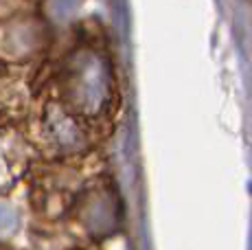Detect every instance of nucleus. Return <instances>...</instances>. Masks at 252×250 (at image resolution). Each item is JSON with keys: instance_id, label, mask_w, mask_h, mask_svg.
<instances>
[{"instance_id": "2", "label": "nucleus", "mask_w": 252, "mask_h": 250, "mask_svg": "<svg viewBox=\"0 0 252 250\" xmlns=\"http://www.w3.org/2000/svg\"><path fill=\"white\" fill-rule=\"evenodd\" d=\"M18 228V213L13 206L0 202V235L11 233V230Z\"/></svg>"}, {"instance_id": "1", "label": "nucleus", "mask_w": 252, "mask_h": 250, "mask_svg": "<svg viewBox=\"0 0 252 250\" xmlns=\"http://www.w3.org/2000/svg\"><path fill=\"white\" fill-rule=\"evenodd\" d=\"M66 99L84 114H96L108 94V75L99 57L81 53L68 68L64 81Z\"/></svg>"}]
</instances>
